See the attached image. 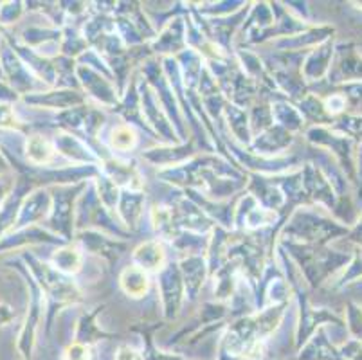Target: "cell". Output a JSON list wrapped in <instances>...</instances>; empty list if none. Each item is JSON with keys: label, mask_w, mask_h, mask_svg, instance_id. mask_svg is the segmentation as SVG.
<instances>
[]
</instances>
